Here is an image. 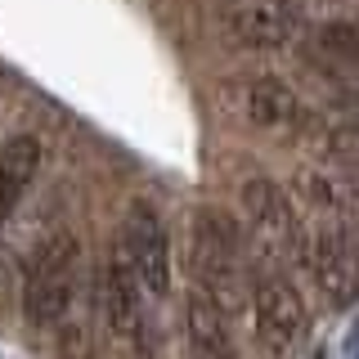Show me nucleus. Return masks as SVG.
I'll use <instances>...</instances> for the list:
<instances>
[{
  "mask_svg": "<svg viewBox=\"0 0 359 359\" xmlns=\"http://www.w3.org/2000/svg\"><path fill=\"white\" fill-rule=\"evenodd\" d=\"M76 261H81V243L67 229H54L36 247V261L27 269V287H22L27 328L50 332L63 323V314L72 310V297H76Z\"/></svg>",
  "mask_w": 359,
  "mask_h": 359,
  "instance_id": "obj_1",
  "label": "nucleus"
},
{
  "mask_svg": "<svg viewBox=\"0 0 359 359\" xmlns=\"http://www.w3.org/2000/svg\"><path fill=\"white\" fill-rule=\"evenodd\" d=\"M194 269L198 287H207L211 297L220 301L224 310H233L247 292V278H243V233L233 224L229 211L220 207H198V220H194Z\"/></svg>",
  "mask_w": 359,
  "mask_h": 359,
  "instance_id": "obj_2",
  "label": "nucleus"
},
{
  "mask_svg": "<svg viewBox=\"0 0 359 359\" xmlns=\"http://www.w3.org/2000/svg\"><path fill=\"white\" fill-rule=\"evenodd\" d=\"M306 265L332 310H351L359 301V238L351 224H328L306 243Z\"/></svg>",
  "mask_w": 359,
  "mask_h": 359,
  "instance_id": "obj_3",
  "label": "nucleus"
},
{
  "mask_svg": "<svg viewBox=\"0 0 359 359\" xmlns=\"http://www.w3.org/2000/svg\"><path fill=\"white\" fill-rule=\"evenodd\" d=\"M220 32L243 50H278L301 36V14L283 0H224L216 9Z\"/></svg>",
  "mask_w": 359,
  "mask_h": 359,
  "instance_id": "obj_4",
  "label": "nucleus"
},
{
  "mask_svg": "<svg viewBox=\"0 0 359 359\" xmlns=\"http://www.w3.org/2000/svg\"><path fill=\"white\" fill-rule=\"evenodd\" d=\"M256 306V328L269 341V351H301L310 337V310L301 301V292L283 274H265L252 287Z\"/></svg>",
  "mask_w": 359,
  "mask_h": 359,
  "instance_id": "obj_5",
  "label": "nucleus"
},
{
  "mask_svg": "<svg viewBox=\"0 0 359 359\" xmlns=\"http://www.w3.org/2000/svg\"><path fill=\"white\" fill-rule=\"evenodd\" d=\"M121 243L130 247L135 274H140V287L149 297H166V283H171V247H166V224L157 216V207L149 198H135L126 207V220H121Z\"/></svg>",
  "mask_w": 359,
  "mask_h": 359,
  "instance_id": "obj_6",
  "label": "nucleus"
},
{
  "mask_svg": "<svg viewBox=\"0 0 359 359\" xmlns=\"http://www.w3.org/2000/svg\"><path fill=\"white\" fill-rule=\"evenodd\" d=\"M233 104H238L243 121L256 130H269V135H292L306 126V104L301 95L274 76H256V81H243L233 90Z\"/></svg>",
  "mask_w": 359,
  "mask_h": 359,
  "instance_id": "obj_7",
  "label": "nucleus"
},
{
  "mask_svg": "<svg viewBox=\"0 0 359 359\" xmlns=\"http://www.w3.org/2000/svg\"><path fill=\"white\" fill-rule=\"evenodd\" d=\"M140 306H144V287L140 274H135L130 261V247L121 243V233L108 247V265H104V314H108V328L121 337L140 332Z\"/></svg>",
  "mask_w": 359,
  "mask_h": 359,
  "instance_id": "obj_8",
  "label": "nucleus"
},
{
  "mask_svg": "<svg viewBox=\"0 0 359 359\" xmlns=\"http://www.w3.org/2000/svg\"><path fill=\"white\" fill-rule=\"evenodd\" d=\"M238 198H243V211H247V220H252L256 229H261V233H269L274 243H287V247H297V252L306 256V238H301V220H297V211H292L287 194L274 184V180H265V175H252V180H243Z\"/></svg>",
  "mask_w": 359,
  "mask_h": 359,
  "instance_id": "obj_9",
  "label": "nucleus"
},
{
  "mask_svg": "<svg viewBox=\"0 0 359 359\" xmlns=\"http://www.w3.org/2000/svg\"><path fill=\"white\" fill-rule=\"evenodd\" d=\"M41 157H45V149H41L36 135H14V140L0 149V220L18 207V198L27 194V184L36 180Z\"/></svg>",
  "mask_w": 359,
  "mask_h": 359,
  "instance_id": "obj_10",
  "label": "nucleus"
},
{
  "mask_svg": "<svg viewBox=\"0 0 359 359\" xmlns=\"http://www.w3.org/2000/svg\"><path fill=\"white\" fill-rule=\"evenodd\" d=\"M189 341L198 355H229V310L207 287H194L189 297Z\"/></svg>",
  "mask_w": 359,
  "mask_h": 359,
  "instance_id": "obj_11",
  "label": "nucleus"
},
{
  "mask_svg": "<svg viewBox=\"0 0 359 359\" xmlns=\"http://www.w3.org/2000/svg\"><path fill=\"white\" fill-rule=\"evenodd\" d=\"M314 50L323 59L341 63V67H359V18H337V22H323L314 32Z\"/></svg>",
  "mask_w": 359,
  "mask_h": 359,
  "instance_id": "obj_12",
  "label": "nucleus"
},
{
  "mask_svg": "<svg viewBox=\"0 0 359 359\" xmlns=\"http://www.w3.org/2000/svg\"><path fill=\"white\" fill-rule=\"evenodd\" d=\"M314 144H319L323 157H332V162L351 166L359 175V121H341V126H323L314 135Z\"/></svg>",
  "mask_w": 359,
  "mask_h": 359,
  "instance_id": "obj_13",
  "label": "nucleus"
},
{
  "mask_svg": "<svg viewBox=\"0 0 359 359\" xmlns=\"http://www.w3.org/2000/svg\"><path fill=\"white\" fill-rule=\"evenodd\" d=\"M297 184H301V194H306L314 207H323V211H341V194L332 189V180H328V175H319V171H301V175H297Z\"/></svg>",
  "mask_w": 359,
  "mask_h": 359,
  "instance_id": "obj_14",
  "label": "nucleus"
},
{
  "mask_svg": "<svg viewBox=\"0 0 359 359\" xmlns=\"http://www.w3.org/2000/svg\"><path fill=\"white\" fill-rule=\"evenodd\" d=\"M337 108H341L351 121H359V76H355L351 86H341V95H337Z\"/></svg>",
  "mask_w": 359,
  "mask_h": 359,
  "instance_id": "obj_15",
  "label": "nucleus"
},
{
  "mask_svg": "<svg viewBox=\"0 0 359 359\" xmlns=\"http://www.w3.org/2000/svg\"><path fill=\"white\" fill-rule=\"evenodd\" d=\"M346 355H359V323L351 328V337H346Z\"/></svg>",
  "mask_w": 359,
  "mask_h": 359,
  "instance_id": "obj_16",
  "label": "nucleus"
}]
</instances>
